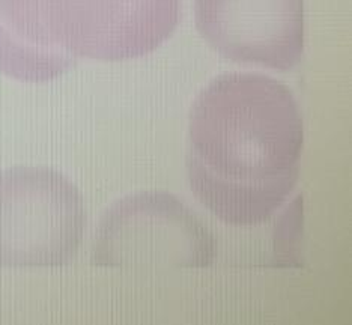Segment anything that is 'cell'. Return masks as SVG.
<instances>
[{"label":"cell","instance_id":"obj_1","mask_svg":"<svg viewBox=\"0 0 352 325\" xmlns=\"http://www.w3.org/2000/svg\"><path fill=\"white\" fill-rule=\"evenodd\" d=\"M304 124L291 89L258 73H228L201 91L190 110L191 192L234 226L263 223L300 177Z\"/></svg>","mask_w":352,"mask_h":325},{"label":"cell","instance_id":"obj_2","mask_svg":"<svg viewBox=\"0 0 352 325\" xmlns=\"http://www.w3.org/2000/svg\"><path fill=\"white\" fill-rule=\"evenodd\" d=\"M182 0H21V26L43 45L47 77L87 58H142L175 32Z\"/></svg>","mask_w":352,"mask_h":325},{"label":"cell","instance_id":"obj_3","mask_svg":"<svg viewBox=\"0 0 352 325\" xmlns=\"http://www.w3.org/2000/svg\"><path fill=\"white\" fill-rule=\"evenodd\" d=\"M86 211L77 187L44 166L0 172V268H58L77 255Z\"/></svg>","mask_w":352,"mask_h":325},{"label":"cell","instance_id":"obj_4","mask_svg":"<svg viewBox=\"0 0 352 325\" xmlns=\"http://www.w3.org/2000/svg\"><path fill=\"white\" fill-rule=\"evenodd\" d=\"M214 256V238L196 214L178 197L157 190L115 202L95 236V264L106 268H206Z\"/></svg>","mask_w":352,"mask_h":325},{"label":"cell","instance_id":"obj_5","mask_svg":"<svg viewBox=\"0 0 352 325\" xmlns=\"http://www.w3.org/2000/svg\"><path fill=\"white\" fill-rule=\"evenodd\" d=\"M199 34L223 58L287 71L304 50V0H195Z\"/></svg>","mask_w":352,"mask_h":325}]
</instances>
